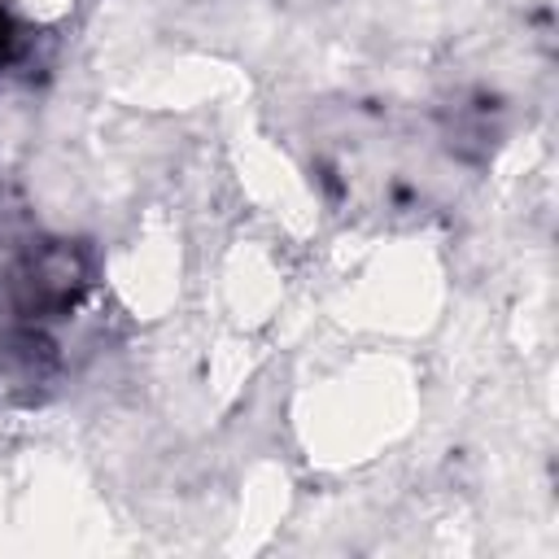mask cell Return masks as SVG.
<instances>
[{"mask_svg":"<svg viewBox=\"0 0 559 559\" xmlns=\"http://www.w3.org/2000/svg\"><path fill=\"white\" fill-rule=\"evenodd\" d=\"M87 288V258L74 245H44L26 253L9 275V301L26 328L66 314Z\"/></svg>","mask_w":559,"mask_h":559,"instance_id":"obj_1","label":"cell"}]
</instances>
